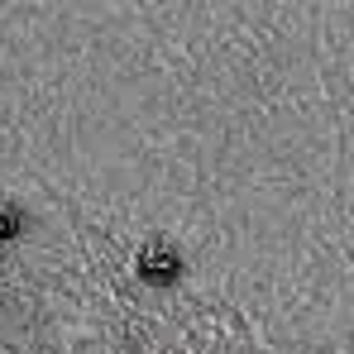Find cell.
Wrapping results in <instances>:
<instances>
[{
  "instance_id": "1",
  "label": "cell",
  "mask_w": 354,
  "mask_h": 354,
  "mask_svg": "<svg viewBox=\"0 0 354 354\" xmlns=\"http://www.w3.org/2000/svg\"><path fill=\"white\" fill-rule=\"evenodd\" d=\"M177 273H182V259H177V249L149 244V249L139 254V278H144V283H153V288H168V283H177Z\"/></svg>"
},
{
  "instance_id": "2",
  "label": "cell",
  "mask_w": 354,
  "mask_h": 354,
  "mask_svg": "<svg viewBox=\"0 0 354 354\" xmlns=\"http://www.w3.org/2000/svg\"><path fill=\"white\" fill-rule=\"evenodd\" d=\"M24 206H0V239H15L19 230H24Z\"/></svg>"
}]
</instances>
